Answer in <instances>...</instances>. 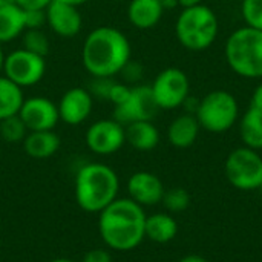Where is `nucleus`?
Wrapping results in <instances>:
<instances>
[{
	"label": "nucleus",
	"instance_id": "nucleus-22",
	"mask_svg": "<svg viewBox=\"0 0 262 262\" xmlns=\"http://www.w3.org/2000/svg\"><path fill=\"white\" fill-rule=\"evenodd\" d=\"M239 134L246 147L253 150L262 149V111L249 107L239 121Z\"/></svg>",
	"mask_w": 262,
	"mask_h": 262
},
{
	"label": "nucleus",
	"instance_id": "nucleus-26",
	"mask_svg": "<svg viewBox=\"0 0 262 262\" xmlns=\"http://www.w3.org/2000/svg\"><path fill=\"white\" fill-rule=\"evenodd\" d=\"M161 203L170 213H180V212H184L190 206V195L186 189L175 187V189L164 192Z\"/></svg>",
	"mask_w": 262,
	"mask_h": 262
},
{
	"label": "nucleus",
	"instance_id": "nucleus-16",
	"mask_svg": "<svg viewBox=\"0 0 262 262\" xmlns=\"http://www.w3.org/2000/svg\"><path fill=\"white\" fill-rule=\"evenodd\" d=\"M164 14L161 0H129L127 18L137 29H152Z\"/></svg>",
	"mask_w": 262,
	"mask_h": 262
},
{
	"label": "nucleus",
	"instance_id": "nucleus-36",
	"mask_svg": "<svg viewBox=\"0 0 262 262\" xmlns=\"http://www.w3.org/2000/svg\"><path fill=\"white\" fill-rule=\"evenodd\" d=\"M180 6L181 8H190V6H196V5H201L203 0H178Z\"/></svg>",
	"mask_w": 262,
	"mask_h": 262
},
{
	"label": "nucleus",
	"instance_id": "nucleus-8",
	"mask_svg": "<svg viewBox=\"0 0 262 262\" xmlns=\"http://www.w3.org/2000/svg\"><path fill=\"white\" fill-rule=\"evenodd\" d=\"M2 74L21 89L34 86L46 74V57L29 52L25 48L15 49L5 55Z\"/></svg>",
	"mask_w": 262,
	"mask_h": 262
},
{
	"label": "nucleus",
	"instance_id": "nucleus-11",
	"mask_svg": "<svg viewBox=\"0 0 262 262\" xmlns=\"http://www.w3.org/2000/svg\"><path fill=\"white\" fill-rule=\"evenodd\" d=\"M86 144L97 155H112L126 143V129L114 118L98 120L86 132Z\"/></svg>",
	"mask_w": 262,
	"mask_h": 262
},
{
	"label": "nucleus",
	"instance_id": "nucleus-24",
	"mask_svg": "<svg viewBox=\"0 0 262 262\" xmlns=\"http://www.w3.org/2000/svg\"><path fill=\"white\" fill-rule=\"evenodd\" d=\"M28 132L29 130L25 126L23 120L18 117V114L0 121V137L6 143H20V141L23 143Z\"/></svg>",
	"mask_w": 262,
	"mask_h": 262
},
{
	"label": "nucleus",
	"instance_id": "nucleus-28",
	"mask_svg": "<svg viewBox=\"0 0 262 262\" xmlns=\"http://www.w3.org/2000/svg\"><path fill=\"white\" fill-rule=\"evenodd\" d=\"M114 83H115L114 77H92L89 88H86V89L89 91L92 98H98L101 101H109V94H111Z\"/></svg>",
	"mask_w": 262,
	"mask_h": 262
},
{
	"label": "nucleus",
	"instance_id": "nucleus-13",
	"mask_svg": "<svg viewBox=\"0 0 262 262\" xmlns=\"http://www.w3.org/2000/svg\"><path fill=\"white\" fill-rule=\"evenodd\" d=\"M57 107L63 123L78 126L89 118L94 107V98L86 88H72L61 95Z\"/></svg>",
	"mask_w": 262,
	"mask_h": 262
},
{
	"label": "nucleus",
	"instance_id": "nucleus-10",
	"mask_svg": "<svg viewBox=\"0 0 262 262\" xmlns=\"http://www.w3.org/2000/svg\"><path fill=\"white\" fill-rule=\"evenodd\" d=\"M160 111L152 89L147 84H135L130 89L127 101L114 107V120L123 126L135 121H152Z\"/></svg>",
	"mask_w": 262,
	"mask_h": 262
},
{
	"label": "nucleus",
	"instance_id": "nucleus-33",
	"mask_svg": "<svg viewBox=\"0 0 262 262\" xmlns=\"http://www.w3.org/2000/svg\"><path fill=\"white\" fill-rule=\"evenodd\" d=\"M54 0H15V5L20 6L23 11H34V9H46Z\"/></svg>",
	"mask_w": 262,
	"mask_h": 262
},
{
	"label": "nucleus",
	"instance_id": "nucleus-2",
	"mask_svg": "<svg viewBox=\"0 0 262 262\" xmlns=\"http://www.w3.org/2000/svg\"><path fill=\"white\" fill-rule=\"evenodd\" d=\"M130 41L124 32L112 26H98L83 41L81 63L91 77H115L130 60Z\"/></svg>",
	"mask_w": 262,
	"mask_h": 262
},
{
	"label": "nucleus",
	"instance_id": "nucleus-43",
	"mask_svg": "<svg viewBox=\"0 0 262 262\" xmlns=\"http://www.w3.org/2000/svg\"><path fill=\"white\" fill-rule=\"evenodd\" d=\"M127 2H129V0H127Z\"/></svg>",
	"mask_w": 262,
	"mask_h": 262
},
{
	"label": "nucleus",
	"instance_id": "nucleus-6",
	"mask_svg": "<svg viewBox=\"0 0 262 262\" xmlns=\"http://www.w3.org/2000/svg\"><path fill=\"white\" fill-rule=\"evenodd\" d=\"M195 117L203 129L212 134H223L232 129L239 118V104L233 94L218 89L200 100Z\"/></svg>",
	"mask_w": 262,
	"mask_h": 262
},
{
	"label": "nucleus",
	"instance_id": "nucleus-15",
	"mask_svg": "<svg viewBox=\"0 0 262 262\" xmlns=\"http://www.w3.org/2000/svg\"><path fill=\"white\" fill-rule=\"evenodd\" d=\"M46 18L52 32L63 38H72L78 35L83 26V18L78 8L57 0L46 8Z\"/></svg>",
	"mask_w": 262,
	"mask_h": 262
},
{
	"label": "nucleus",
	"instance_id": "nucleus-3",
	"mask_svg": "<svg viewBox=\"0 0 262 262\" xmlns=\"http://www.w3.org/2000/svg\"><path fill=\"white\" fill-rule=\"evenodd\" d=\"M120 180L115 170L103 163H88L75 177L77 204L89 212L100 213L117 200Z\"/></svg>",
	"mask_w": 262,
	"mask_h": 262
},
{
	"label": "nucleus",
	"instance_id": "nucleus-4",
	"mask_svg": "<svg viewBox=\"0 0 262 262\" xmlns=\"http://www.w3.org/2000/svg\"><path fill=\"white\" fill-rule=\"evenodd\" d=\"M220 23L215 11L206 5L183 8L175 23L178 41L189 51L200 52L216 40Z\"/></svg>",
	"mask_w": 262,
	"mask_h": 262
},
{
	"label": "nucleus",
	"instance_id": "nucleus-19",
	"mask_svg": "<svg viewBox=\"0 0 262 262\" xmlns=\"http://www.w3.org/2000/svg\"><path fill=\"white\" fill-rule=\"evenodd\" d=\"M126 129V143H129L134 149L141 152L154 150L160 143V132L152 121H135Z\"/></svg>",
	"mask_w": 262,
	"mask_h": 262
},
{
	"label": "nucleus",
	"instance_id": "nucleus-7",
	"mask_svg": "<svg viewBox=\"0 0 262 262\" xmlns=\"http://www.w3.org/2000/svg\"><path fill=\"white\" fill-rule=\"evenodd\" d=\"M227 181L238 190H256L262 183V157L250 147H238L226 160Z\"/></svg>",
	"mask_w": 262,
	"mask_h": 262
},
{
	"label": "nucleus",
	"instance_id": "nucleus-5",
	"mask_svg": "<svg viewBox=\"0 0 262 262\" xmlns=\"http://www.w3.org/2000/svg\"><path fill=\"white\" fill-rule=\"evenodd\" d=\"M226 60L230 69L244 78H262V31L243 26L226 41Z\"/></svg>",
	"mask_w": 262,
	"mask_h": 262
},
{
	"label": "nucleus",
	"instance_id": "nucleus-32",
	"mask_svg": "<svg viewBox=\"0 0 262 262\" xmlns=\"http://www.w3.org/2000/svg\"><path fill=\"white\" fill-rule=\"evenodd\" d=\"M81 262H112V256L104 249H92L83 256Z\"/></svg>",
	"mask_w": 262,
	"mask_h": 262
},
{
	"label": "nucleus",
	"instance_id": "nucleus-40",
	"mask_svg": "<svg viewBox=\"0 0 262 262\" xmlns=\"http://www.w3.org/2000/svg\"><path fill=\"white\" fill-rule=\"evenodd\" d=\"M15 3V0H0V6H6V5H12Z\"/></svg>",
	"mask_w": 262,
	"mask_h": 262
},
{
	"label": "nucleus",
	"instance_id": "nucleus-37",
	"mask_svg": "<svg viewBox=\"0 0 262 262\" xmlns=\"http://www.w3.org/2000/svg\"><path fill=\"white\" fill-rule=\"evenodd\" d=\"M180 262H207V259H204L203 256H198V255H187L183 259H180Z\"/></svg>",
	"mask_w": 262,
	"mask_h": 262
},
{
	"label": "nucleus",
	"instance_id": "nucleus-38",
	"mask_svg": "<svg viewBox=\"0 0 262 262\" xmlns=\"http://www.w3.org/2000/svg\"><path fill=\"white\" fill-rule=\"evenodd\" d=\"M57 2H61V3H68V5H72V6H81L84 3H88L89 0H57Z\"/></svg>",
	"mask_w": 262,
	"mask_h": 262
},
{
	"label": "nucleus",
	"instance_id": "nucleus-31",
	"mask_svg": "<svg viewBox=\"0 0 262 262\" xmlns=\"http://www.w3.org/2000/svg\"><path fill=\"white\" fill-rule=\"evenodd\" d=\"M120 74L123 75V78H124L127 83L137 84V83L141 80V77H143V66H141L138 61L129 60V61L126 63V66L121 69Z\"/></svg>",
	"mask_w": 262,
	"mask_h": 262
},
{
	"label": "nucleus",
	"instance_id": "nucleus-1",
	"mask_svg": "<svg viewBox=\"0 0 262 262\" xmlns=\"http://www.w3.org/2000/svg\"><path fill=\"white\" fill-rule=\"evenodd\" d=\"M144 207L130 198H117L98 213V232L103 243L117 252L137 249L144 236Z\"/></svg>",
	"mask_w": 262,
	"mask_h": 262
},
{
	"label": "nucleus",
	"instance_id": "nucleus-23",
	"mask_svg": "<svg viewBox=\"0 0 262 262\" xmlns=\"http://www.w3.org/2000/svg\"><path fill=\"white\" fill-rule=\"evenodd\" d=\"M25 101L23 89L0 74V121L17 115Z\"/></svg>",
	"mask_w": 262,
	"mask_h": 262
},
{
	"label": "nucleus",
	"instance_id": "nucleus-12",
	"mask_svg": "<svg viewBox=\"0 0 262 262\" xmlns=\"http://www.w3.org/2000/svg\"><path fill=\"white\" fill-rule=\"evenodd\" d=\"M18 117L23 120L29 132L54 130V127L60 121L57 104L41 95L25 98L18 111Z\"/></svg>",
	"mask_w": 262,
	"mask_h": 262
},
{
	"label": "nucleus",
	"instance_id": "nucleus-30",
	"mask_svg": "<svg viewBox=\"0 0 262 262\" xmlns=\"http://www.w3.org/2000/svg\"><path fill=\"white\" fill-rule=\"evenodd\" d=\"M130 89H132V86L115 81L112 89H111V94H109V103H112L114 107L123 104L124 101H127V98L130 95Z\"/></svg>",
	"mask_w": 262,
	"mask_h": 262
},
{
	"label": "nucleus",
	"instance_id": "nucleus-39",
	"mask_svg": "<svg viewBox=\"0 0 262 262\" xmlns=\"http://www.w3.org/2000/svg\"><path fill=\"white\" fill-rule=\"evenodd\" d=\"M3 63H5V54H3L2 45H0V74H2V71H3Z\"/></svg>",
	"mask_w": 262,
	"mask_h": 262
},
{
	"label": "nucleus",
	"instance_id": "nucleus-20",
	"mask_svg": "<svg viewBox=\"0 0 262 262\" xmlns=\"http://www.w3.org/2000/svg\"><path fill=\"white\" fill-rule=\"evenodd\" d=\"M178 233V223L169 213H154L146 216L144 236L157 244L170 243Z\"/></svg>",
	"mask_w": 262,
	"mask_h": 262
},
{
	"label": "nucleus",
	"instance_id": "nucleus-18",
	"mask_svg": "<svg viewBox=\"0 0 262 262\" xmlns=\"http://www.w3.org/2000/svg\"><path fill=\"white\" fill-rule=\"evenodd\" d=\"M61 146L60 137L54 130H34L28 132L23 140L25 152L35 160H46L51 158L58 152Z\"/></svg>",
	"mask_w": 262,
	"mask_h": 262
},
{
	"label": "nucleus",
	"instance_id": "nucleus-29",
	"mask_svg": "<svg viewBox=\"0 0 262 262\" xmlns=\"http://www.w3.org/2000/svg\"><path fill=\"white\" fill-rule=\"evenodd\" d=\"M45 25H48L46 9L25 11V26H26V29H43Z\"/></svg>",
	"mask_w": 262,
	"mask_h": 262
},
{
	"label": "nucleus",
	"instance_id": "nucleus-17",
	"mask_svg": "<svg viewBox=\"0 0 262 262\" xmlns=\"http://www.w3.org/2000/svg\"><path fill=\"white\" fill-rule=\"evenodd\" d=\"M201 126L193 114H183L170 123L167 129V140L177 149H187L195 144Z\"/></svg>",
	"mask_w": 262,
	"mask_h": 262
},
{
	"label": "nucleus",
	"instance_id": "nucleus-27",
	"mask_svg": "<svg viewBox=\"0 0 262 262\" xmlns=\"http://www.w3.org/2000/svg\"><path fill=\"white\" fill-rule=\"evenodd\" d=\"M241 12L247 26L262 31V0H243Z\"/></svg>",
	"mask_w": 262,
	"mask_h": 262
},
{
	"label": "nucleus",
	"instance_id": "nucleus-34",
	"mask_svg": "<svg viewBox=\"0 0 262 262\" xmlns=\"http://www.w3.org/2000/svg\"><path fill=\"white\" fill-rule=\"evenodd\" d=\"M250 106H252V107H256V109H261L262 111V83H259V84L256 86V89L253 91L252 100H250Z\"/></svg>",
	"mask_w": 262,
	"mask_h": 262
},
{
	"label": "nucleus",
	"instance_id": "nucleus-41",
	"mask_svg": "<svg viewBox=\"0 0 262 262\" xmlns=\"http://www.w3.org/2000/svg\"><path fill=\"white\" fill-rule=\"evenodd\" d=\"M49 262H74V261L66 259V258H57V259H52V261H49Z\"/></svg>",
	"mask_w": 262,
	"mask_h": 262
},
{
	"label": "nucleus",
	"instance_id": "nucleus-21",
	"mask_svg": "<svg viewBox=\"0 0 262 262\" xmlns=\"http://www.w3.org/2000/svg\"><path fill=\"white\" fill-rule=\"evenodd\" d=\"M25 11L15 3L0 6V45L9 43L25 32Z\"/></svg>",
	"mask_w": 262,
	"mask_h": 262
},
{
	"label": "nucleus",
	"instance_id": "nucleus-9",
	"mask_svg": "<svg viewBox=\"0 0 262 262\" xmlns=\"http://www.w3.org/2000/svg\"><path fill=\"white\" fill-rule=\"evenodd\" d=\"M150 89L158 107L170 111L181 107L190 95V81L183 69L167 68L155 77Z\"/></svg>",
	"mask_w": 262,
	"mask_h": 262
},
{
	"label": "nucleus",
	"instance_id": "nucleus-14",
	"mask_svg": "<svg viewBox=\"0 0 262 262\" xmlns=\"http://www.w3.org/2000/svg\"><path fill=\"white\" fill-rule=\"evenodd\" d=\"M127 192L132 201H135L141 207H150L163 201L166 189L163 186V181L155 173L141 170L130 175L127 181Z\"/></svg>",
	"mask_w": 262,
	"mask_h": 262
},
{
	"label": "nucleus",
	"instance_id": "nucleus-35",
	"mask_svg": "<svg viewBox=\"0 0 262 262\" xmlns=\"http://www.w3.org/2000/svg\"><path fill=\"white\" fill-rule=\"evenodd\" d=\"M161 5H163L164 11H167V9H175L177 6H180L178 0H161Z\"/></svg>",
	"mask_w": 262,
	"mask_h": 262
},
{
	"label": "nucleus",
	"instance_id": "nucleus-42",
	"mask_svg": "<svg viewBox=\"0 0 262 262\" xmlns=\"http://www.w3.org/2000/svg\"><path fill=\"white\" fill-rule=\"evenodd\" d=\"M259 189H261V190H262V183H261V187H259Z\"/></svg>",
	"mask_w": 262,
	"mask_h": 262
},
{
	"label": "nucleus",
	"instance_id": "nucleus-25",
	"mask_svg": "<svg viewBox=\"0 0 262 262\" xmlns=\"http://www.w3.org/2000/svg\"><path fill=\"white\" fill-rule=\"evenodd\" d=\"M21 43L23 48L29 52H34L37 55L46 57L49 54V38L43 32V29H26L21 34Z\"/></svg>",
	"mask_w": 262,
	"mask_h": 262
}]
</instances>
